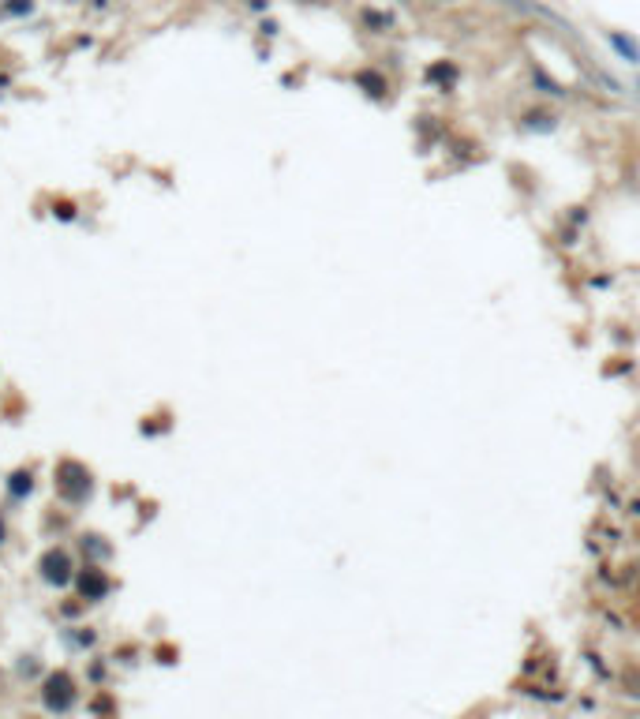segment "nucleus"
<instances>
[{"label":"nucleus","instance_id":"f257e3e1","mask_svg":"<svg viewBox=\"0 0 640 719\" xmlns=\"http://www.w3.org/2000/svg\"><path fill=\"white\" fill-rule=\"evenodd\" d=\"M555 124H558V116L550 109H524L520 113V128L524 132H555Z\"/></svg>","mask_w":640,"mask_h":719},{"label":"nucleus","instance_id":"f03ea898","mask_svg":"<svg viewBox=\"0 0 640 719\" xmlns=\"http://www.w3.org/2000/svg\"><path fill=\"white\" fill-rule=\"evenodd\" d=\"M606 46H611L625 64H640V46L629 34H622V30H606Z\"/></svg>","mask_w":640,"mask_h":719},{"label":"nucleus","instance_id":"7ed1b4c3","mask_svg":"<svg viewBox=\"0 0 640 719\" xmlns=\"http://www.w3.org/2000/svg\"><path fill=\"white\" fill-rule=\"evenodd\" d=\"M427 79H431V83H438L442 90H450V86L461 79V71L453 68L450 60H442V64H435V68H427Z\"/></svg>","mask_w":640,"mask_h":719},{"label":"nucleus","instance_id":"20e7f679","mask_svg":"<svg viewBox=\"0 0 640 719\" xmlns=\"http://www.w3.org/2000/svg\"><path fill=\"white\" fill-rule=\"evenodd\" d=\"M356 83H360L367 94H375V97H382V94L389 90V83H386L378 71H360V75H356Z\"/></svg>","mask_w":640,"mask_h":719},{"label":"nucleus","instance_id":"39448f33","mask_svg":"<svg viewBox=\"0 0 640 719\" xmlns=\"http://www.w3.org/2000/svg\"><path fill=\"white\" fill-rule=\"evenodd\" d=\"M531 83H536V86H539V94H555V97H562V94H566V90H562V86H558L555 79H547V75H543V71H539V68H536V71H531Z\"/></svg>","mask_w":640,"mask_h":719},{"label":"nucleus","instance_id":"423d86ee","mask_svg":"<svg viewBox=\"0 0 640 719\" xmlns=\"http://www.w3.org/2000/svg\"><path fill=\"white\" fill-rule=\"evenodd\" d=\"M524 693H528V697H536V701H562V697H566V693H547L543 685H531V682L524 685Z\"/></svg>","mask_w":640,"mask_h":719},{"label":"nucleus","instance_id":"0eeeda50","mask_svg":"<svg viewBox=\"0 0 640 719\" xmlns=\"http://www.w3.org/2000/svg\"><path fill=\"white\" fill-rule=\"evenodd\" d=\"M363 19H367V27H386V30H394V19L382 15V12H363Z\"/></svg>","mask_w":640,"mask_h":719},{"label":"nucleus","instance_id":"6e6552de","mask_svg":"<svg viewBox=\"0 0 640 719\" xmlns=\"http://www.w3.org/2000/svg\"><path fill=\"white\" fill-rule=\"evenodd\" d=\"M584 659H588V667H592L595 674H599V678H606V682H611V671H606V667H603V659H599V656H595V652H588V656H584Z\"/></svg>","mask_w":640,"mask_h":719},{"label":"nucleus","instance_id":"1a4fd4ad","mask_svg":"<svg viewBox=\"0 0 640 719\" xmlns=\"http://www.w3.org/2000/svg\"><path fill=\"white\" fill-rule=\"evenodd\" d=\"M625 514L633 517V521H640V495H633V498H625Z\"/></svg>","mask_w":640,"mask_h":719},{"label":"nucleus","instance_id":"9d476101","mask_svg":"<svg viewBox=\"0 0 640 719\" xmlns=\"http://www.w3.org/2000/svg\"><path fill=\"white\" fill-rule=\"evenodd\" d=\"M603 622H606V626H614L618 634H622V629H625V622H622V615H614V611H603Z\"/></svg>","mask_w":640,"mask_h":719},{"label":"nucleus","instance_id":"9b49d317","mask_svg":"<svg viewBox=\"0 0 640 719\" xmlns=\"http://www.w3.org/2000/svg\"><path fill=\"white\" fill-rule=\"evenodd\" d=\"M569 221L584 228V225H588V210H573V214H569Z\"/></svg>","mask_w":640,"mask_h":719},{"label":"nucleus","instance_id":"f8f14e48","mask_svg":"<svg viewBox=\"0 0 640 719\" xmlns=\"http://www.w3.org/2000/svg\"><path fill=\"white\" fill-rule=\"evenodd\" d=\"M592 285H595V289H611V285H614V278L599 274V278H592Z\"/></svg>","mask_w":640,"mask_h":719},{"label":"nucleus","instance_id":"ddd939ff","mask_svg":"<svg viewBox=\"0 0 640 719\" xmlns=\"http://www.w3.org/2000/svg\"><path fill=\"white\" fill-rule=\"evenodd\" d=\"M562 244L573 247V244H577V233H573V228H562Z\"/></svg>","mask_w":640,"mask_h":719},{"label":"nucleus","instance_id":"4468645a","mask_svg":"<svg viewBox=\"0 0 640 719\" xmlns=\"http://www.w3.org/2000/svg\"><path fill=\"white\" fill-rule=\"evenodd\" d=\"M438 4H453V0H438Z\"/></svg>","mask_w":640,"mask_h":719},{"label":"nucleus","instance_id":"2eb2a0df","mask_svg":"<svg viewBox=\"0 0 640 719\" xmlns=\"http://www.w3.org/2000/svg\"><path fill=\"white\" fill-rule=\"evenodd\" d=\"M636 90H640V79H636Z\"/></svg>","mask_w":640,"mask_h":719}]
</instances>
